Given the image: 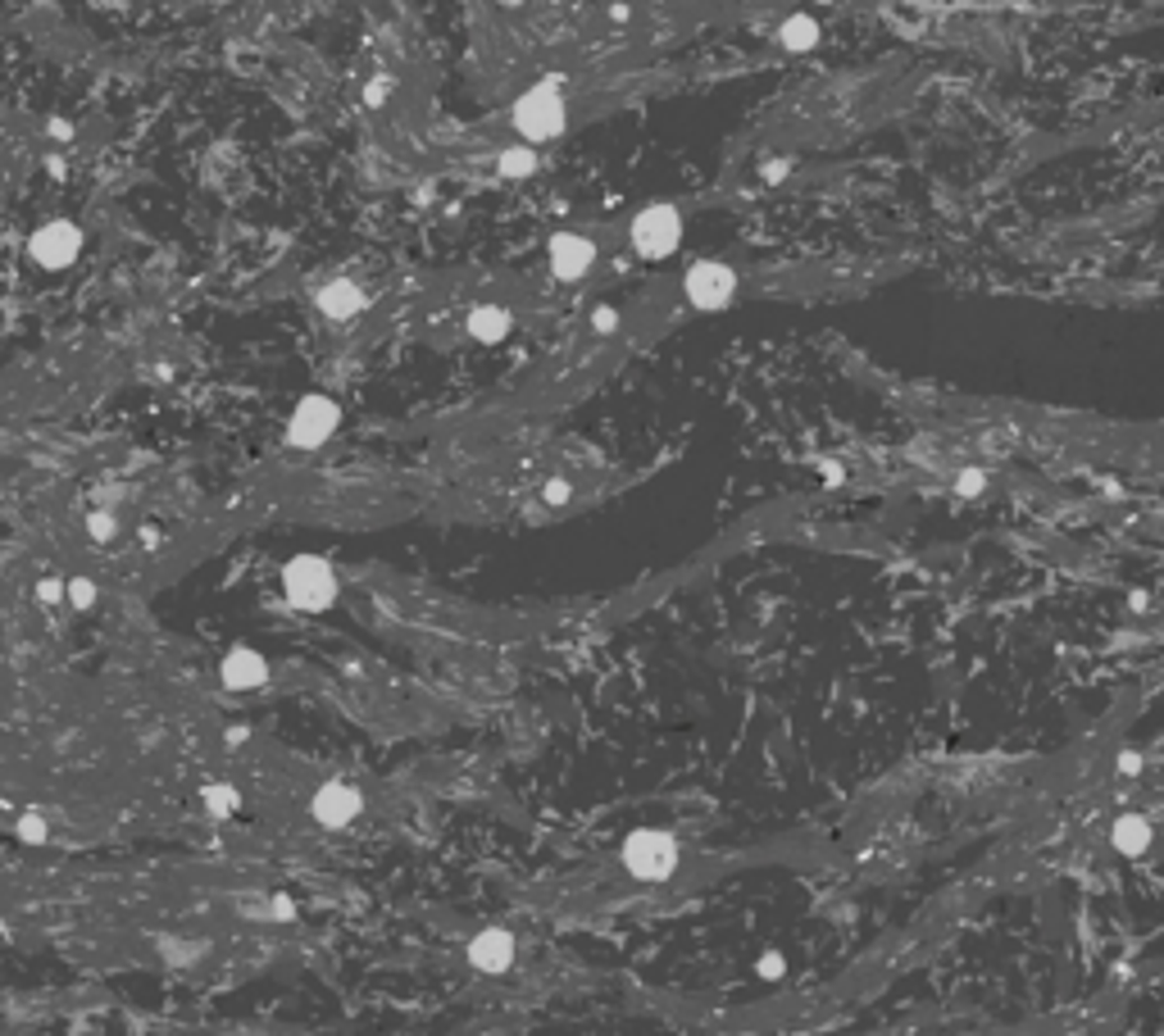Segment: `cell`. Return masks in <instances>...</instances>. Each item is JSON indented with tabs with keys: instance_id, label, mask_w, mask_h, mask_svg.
Returning <instances> with one entry per match:
<instances>
[{
	"instance_id": "cb8c5ba5",
	"label": "cell",
	"mask_w": 1164,
	"mask_h": 1036,
	"mask_svg": "<svg viewBox=\"0 0 1164 1036\" xmlns=\"http://www.w3.org/2000/svg\"><path fill=\"white\" fill-rule=\"evenodd\" d=\"M760 178H764V182H787V178H791V160H764V164H760Z\"/></svg>"
},
{
	"instance_id": "f1b7e54d",
	"label": "cell",
	"mask_w": 1164,
	"mask_h": 1036,
	"mask_svg": "<svg viewBox=\"0 0 1164 1036\" xmlns=\"http://www.w3.org/2000/svg\"><path fill=\"white\" fill-rule=\"evenodd\" d=\"M1119 772H1124V778H1137V772H1142V754L1124 750V754H1119Z\"/></svg>"
},
{
	"instance_id": "3957f363",
	"label": "cell",
	"mask_w": 1164,
	"mask_h": 1036,
	"mask_svg": "<svg viewBox=\"0 0 1164 1036\" xmlns=\"http://www.w3.org/2000/svg\"><path fill=\"white\" fill-rule=\"evenodd\" d=\"M283 591L296 609L305 614H323V609L337 605V573L323 554H296L283 568Z\"/></svg>"
},
{
	"instance_id": "e0dca14e",
	"label": "cell",
	"mask_w": 1164,
	"mask_h": 1036,
	"mask_svg": "<svg viewBox=\"0 0 1164 1036\" xmlns=\"http://www.w3.org/2000/svg\"><path fill=\"white\" fill-rule=\"evenodd\" d=\"M201 800H205V809H210L214 818H232V814H237V805H241V796L228 787V782H210V787L201 791Z\"/></svg>"
},
{
	"instance_id": "44dd1931",
	"label": "cell",
	"mask_w": 1164,
	"mask_h": 1036,
	"mask_svg": "<svg viewBox=\"0 0 1164 1036\" xmlns=\"http://www.w3.org/2000/svg\"><path fill=\"white\" fill-rule=\"evenodd\" d=\"M982 487H987V473L982 469H964L960 478H955V491H960V496H982Z\"/></svg>"
},
{
	"instance_id": "4fadbf2b",
	"label": "cell",
	"mask_w": 1164,
	"mask_h": 1036,
	"mask_svg": "<svg viewBox=\"0 0 1164 1036\" xmlns=\"http://www.w3.org/2000/svg\"><path fill=\"white\" fill-rule=\"evenodd\" d=\"M368 300H364V291L355 287L350 278H332L328 287H319V309L328 318H337V323H346V318H355L359 309H364Z\"/></svg>"
},
{
	"instance_id": "277c9868",
	"label": "cell",
	"mask_w": 1164,
	"mask_h": 1036,
	"mask_svg": "<svg viewBox=\"0 0 1164 1036\" xmlns=\"http://www.w3.org/2000/svg\"><path fill=\"white\" fill-rule=\"evenodd\" d=\"M628 241L642 260H669L682 245V209L669 205V200H655V205L637 209L633 227H628Z\"/></svg>"
},
{
	"instance_id": "484cf974",
	"label": "cell",
	"mask_w": 1164,
	"mask_h": 1036,
	"mask_svg": "<svg viewBox=\"0 0 1164 1036\" xmlns=\"http://www.w3.org/2000/svg\"><path fill=\"white\" fill-rule=\"evenodd\" d=\"M592 327H597V332H615V327H619V309H615V305H601L597 314H592Z\"/></svg>"
},
{
	"instance_id": "8fae6325",
	"label": "cell",
	"mask_w": 1164,
	"mask_h": 1036,
	"mask_svg": "<svg viewBox=\"0 0 1164 1036\" xmlns=\"http://www.w3.org/2000/svg\"><path fill=\"white\" fill-rule=\"evenodd\" d=\"M219 682L228 691H255L269 682V659L259 650H250V645H232L228 654H223L219 663Z\"/></svg>"
},
{
	"instance_id": "4316f807",
	"label": "cell",
	"mask_w": 1164,
	"mask_h": 1036,
	"mask_svg": "<svg viewBox=\"0 0 1164 1036\" xmlns=\"http://www.w3.org/2000/svg\"><path fill=\"white\" fill-rule=\"evenodd\" d=\"M387 91H392V82H387V78H374V82L364 87V105H368V109H378V105L387 100Z\"/></svg>"
},
{
	"instance_id": "d4e9b609",
	"label": "cell",
	"mask_w": 1164,
	"mask_h": 1036,
	"mask_svg": "<svg viewBox=\"0 0 1164 1036\" xmlns=\"http://www.w3.org/2000/svg\"><path fill=\"white\" fill-rule=\"evenodd\" d=\"M269 914H274L278 923H292V918H296V900L278 891V896H274V905H269Z\"/></svg>"
},
{
	"instance_id": "8992f818",
	"label": "cell",
	"mask_w": 1164,
	"mask_h": 1036,
	"mask_svg": "<svg viewBox=\"0 0 1164 1036\" xmlns=\"http://www.w3.org/2000/svg\"><path fill=\"white\" fill-rule=\"evenodd\" d=\"M337 423H341L337 400H328V396H305L301 405L292 409V423H287V441L301 445V450H314V445H323L332 432H337Z\"/></svg>"
},
{
	"instance_id": "52a82bcc",
	"label": "cell",
	"mask_w": 1164,
	"mask_h": 1036,
	"mask_svg": "<svg viewBox=\"0 0 1164 1036\" xmlns=\"http://www.w3.org/2000/svg\"><path fill=\"white\" fill-rule=\"evenodd\" d=\"M28 254L41 264V269H69V264L83 254V227L78 223H65V218H56V223L37 227L28 241Z\"/></svg>"
},
{
	"instance_id": "5b68a950",
	"label": "cell",
	"mask_w": 1164,
	"mask_h": 1036,
	"mask_svg": "<svg viewBox=\"0 0 1164 1036\" xmlns=\"http://www.w3.org/2000/svg\"><path fill=\"white\" fill-rule=\"evenodd\" d=\"M682 296L692 309H724L737 296V273L724 260H697L682 278Z\"/></svg>"
},
{
	"instance_id": "7402d4cb",
	"label": "cell",
	"mask_w": 1164,
	"mask_h": 1036,
	"mask_svg": "<svg viewBox=\"0 0 1164 1036\" xmlns=\"http://www.w3.org/2000/svg\"><path fill=\"white\" fill-rule=\"evenodd\" d=\"M541 500H546V505H555V509H559V505H568V500H573V487H568V482H564V478H550V482H546V487H541Z\"/></svg>"
},
{
	"instance_id": "9a60e30c",
	"label": "cell",
	"mask_w": 1164,
	"mask_h": 1036,
	"mask_svg": "<svg viewBox=\"0 0 1164 1036\" xmlns=\"http://www.w3.org/2000/svg\"><path fill=\"white\" fill-rule=\"evenodd\" d=\"M778 41H782V50H791V55H810V50H819V41H824V27H819V18H810V14H791V18H782Z\"/></svg>"
},
{
	"instance_id": "7c38bea8",
	"label": "cell",
	"mask_w": 1164,
	"mask_h": 1036,
	"mask_svg": "<svg viewBox=\"0 0 1164 1036\" xmlns=\"http://www.w3.org/2000/svg\"><path fill=\"white\" fill-rule=\"evenodd\" d=\"M1155 841V827L1146 814H1119L1115 827H1109V845H1115L1119 854H1128V859H1137V854H1146Z\"/></svg>"
},
{
	"instance_id": "ba28073f",
	"label": "cell",
	"mask_w": 1164,
	"mask_h": 1036,
	"mask_svg": "<svg viewBox=\"0 0 1164 1036\" xmlns=\"http://www.w3.org/2000/svg\"><path fill=\"white\" fill-rule=\"evenodd\" d=\"M359 809H364V796H359L350 782H323L319 791H314V800H310V814H314V823L319 827H346V823H355L359 818Z\"/></svg>"
},
{
	"instance_id": "9c48e42d",
	"label": "cell",
	"mask_w": 1164,
	"mask_h": 1036,
	"mask_svg": "<svg viewBox=\"0 0 1164 1036\" xmlns=\"http://www.w3.org/2000/svg\"><path fill=\"white\" fill-rule=\"evenodd\" d=\"M546 264L559 282H577V278H588L592 264H597V245L577 232H555L546 245Z\"/></svg>"
},
{
	"instance_id": "7a4b0ae2",
	"label": "cell",
	"mask_w": 1164,
	"mask_h": 1036,
	"mask_svg": "<svg viewBox=\"0 0 1164 1036\" xmlns=\"http://www.w3.org/2000/svg\"><path fill=\"white\" fill-rule=\"evenodd\" d=\"M619 859H624L628 877L637 882H669L678 872L682 850L664 827H633L624 836V845H619Z\"/></svg>"
},
{
	"instance_id": "6da1fadb",
	"label": "cell",
	"mask_w": 1164,
	"mask_h": 1036,
	"mask_svg": "<svg viewBox=\"0 0 1164 1036\" xmlns=\"http://www.w3.org/2000/svg\"><path fill=\"white\" fill-rule=\"evenodd\" d=\"M514 132L523 136V145H546L555 141V136H564L568 127V105L564 96H559L555 82H537V87H528L519 100H514Z\"/></svg>"
},
{
	"instance_id": "603a6c76",
	"label": "cell",
	"mask_w": 1164,
	"mask_h": 1036,
	"mask_svg": "<svg viewBox=\"0 0 1164 1036\" xmlns=\"http://www.w3.org/2000/svg\"><path fill=\"white\" fill-rule=\"evenodd\" d=\"M37 600H41V605H60V600H65V582H60V578H41V582H37Z\"/></svg>"
},
{
	"instance_id": "30bf717a",
	"label": "cell",
	"mask_w": 1164,
	"mask_h": 1036,
	"mask_svg": "<svg viewBox=\"0 0 1164 1036\" xmlns=\"http://www.w3.org/2000/svg\"><path fill=\"white\" fill-rule=\"evenodd\" d=\"M514 954H519V945H514V932H505V927H483V932L468 941V963H473L478 972H487V977L510 972Z\"/></svg>"
},
{
	"instance_id": "ac0fdd59",
	"label": "cell",
	"mask_w": 1164,
	"mask_h": 1036,
	"mask_svg": "<svg viewBox=\"0 0 1164 1036\" xmlns=\"http://www.w3.org/2000/svg\"><path fill=\"white\" fill-rule=\"evenodd\" d=\"M65 600L74 609H92L96 605V582L92 578H69L65 582Z\"/></svg>"
},
{
	"instance_id": "2e32d148",
	"label": "cell",
	"mask_w": 1164,
	"mask_h": 1036,
	"mask_svg": "<svg viewBox=\"0 0 1164 1036\" xmlns=\"http://www.w3.org/2000/svg\"><path fill=\"white\" fill-rule=\"evenodd\" d=\"M496 169H501V178H532L537 173V150L532 145H510V150H501Z\"/></svg>"
},
{
	"instance_id": "5bb4252c",
	"label": "cell",
	"mask_w": 1164,
	"mask_h": 1036,
	"mask_svg": "<svg viewBox=\"0 0 1164 1036\" xmlns=\"http://www.w3.org/2000/svg\"><path fill=\"white\" fill-rule=\"evenodd\" d=\"M510 327H514V318H510V309H501V305H473V309H468V336L483 341V345L505 341Z\"/></svg>"
},
{
	"instance_id": "f546056e",
	"label": "cell",
	"mask_w": 1164,
	"mask_h": 1036,
	"mask_svg": "<svg viewBox=\"0 0 1164 1036\" xmlns=\"http://www.w3.org/2000/svg\"><path fill=\"white\" fill-rule=\"evenodd\" d=\"M0 927H5V923H0Z\"/></svg>"
},
{
	"instance_id": "83f0119b",
	"label": "cell",
	"mask_w": 1164,
	"mask_h": 1036,
	"mask_svg": "<svg viewBox=\"0 0 1164 1036\" xmlns=\"http://www.w3.org/2000/svg\"><path fill=\"white\" fill-rule=\"evenodd\" d=\"M92 536H96V541H110V536H114V518H110V514H92Z\"/></svg>"
},
{
	"instance_id": "ffe728a7",
	"label": "cell",
	"mask_w": 1164,
	"mask_h": 1036,
	"mask_svg": "<svg viewBox=\"0 0 1164 1036\" xmlns=\"http://www.w3.org/2000/svg\"><path fill=\"white\" fill-rule=\"evenodd\" d=\"M755 972H760L764 981H778L782 972H787V954H778V950H764V954H760V963H755Z\"/></svg>"
},
{
	"instance_id": "d6986e66",
	"label": "cell",
	"mask_w": 1164,
	"mask_h": 1036,
	"mask_svg": "<svg viewBox=\"0 0 1164 1036\" xmlns=\"http://www.w3.org/2000/svg\"><path fill=\"white\" fill-rule=\"evenodd\" d=\"M19 841H28V845H41V841H46V818L28 809V814L19 818Z\"/></svg>"
}]
</instances>
